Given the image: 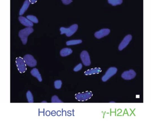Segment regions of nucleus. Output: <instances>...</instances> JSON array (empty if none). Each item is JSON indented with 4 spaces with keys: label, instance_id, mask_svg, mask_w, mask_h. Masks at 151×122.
<instances>
[{
    "label": "nucleus",
    "instance_id": "obj_4",
    "mask_svg": "<svg viewBox=\"0 0 151 122\" xmlns=\"http://www.w3.org/2000/svg\"><path fill=\"white\" fill-rule=\"evenodd\" d=\"M92 93L91 92L79 93L75 95V98L80 101H84L89 100L92 97Z\"/></svg>",
    "mask_w": 151,
    "mask_h": 122
},
{
    "label": "nucleus",
    "instance_id": "obj_22",
    "mask_svg": "<svg viewBox=\"0 0 151 122\" xmlns=\"http://www.w3.org/2000/svg\"><path fill=\"white\" fill-rule=\"evenodd\" d=\"M82 68V64L80 63L79 64H78V65L75 67L74 69V71L75 72H78V71H79L81 70Z\"/></svg>",
    "mask_w": 151,
    "mask_h": 122
},
{
    "label": "nucleus",
    "instance_id": "obj_11",
    "mask_svg": "<svg viewBox=\"0 0 151 122\" xmlns=\"http://www.w3.org/2000/svg\"><path fill=\"white\" fill-rule=\"evenodd\" d=\"M19 22L22 25L27 27H32L33 26V24L29 19L25 17L21 16L19 17Z\"/></svg>",
    "mask_w": 151,
    "mask_h": 122
},
{
    "label": "nucleus",
    "instance_id": "obj_13",
    "mask_svg": "<svg viewBox=\"0 0 151 122\" xmlns=\"http://www.w3.org/2000/svg\"><path fill=\"white\" fill-rule=\"evenodd\" d=\"M31 73L33 76L36 77L39 82L42 81V77H41L40 73L37 69H36V68H34L31 70Z\"/></svg>",
    "mask_w": 151,
    "mask_h": 122
},
{
    "label": "nucleus",
    "instance_id": "obj_17",
    "mask_svg": "<svg viewBox=\"0 0 151 122\" xmlns=\"http://www.w3.org/2000/svg\"><path fill=\"white\" fill-rule=\"evenodd\" d=\"M123 0H108V2L113 6L119 5L122 4Z\"/></svg>",
    "mask_w": 151,
    "mask_h": 122
},
{
    "label": "nucleus",
    "instance_id": "obj_1",
    "mask_svg": "<svg viewBox=\"0 0 151 122\" xmlns=\"http://www.w3.org/2000/svg\"><path fill=\"white\" fill-rule=\"evenodd\" d=\"M34 29L32 27H27L20 31L19 36L23 44H26L28 41V36L32 33Z\"/></svg>",
    "mask_w": 151,
    "mask_h": 122
},
{
    "label": "nucleus",
    "instance_id": "obj_19",
    "mask_svg": "<svg viewBox=\"0 0 151 122\" xmlns=\"http://www.w3.org/2000/svg\"><path fill=\"white\" fill-rule=\"evenodd\" d=\"M27 18L33 23H37L38 22V20L36 17L33 15H28Z\"/></svg>",
    "mask_w": 151,
    "mask_h": 122
},
{
    "label": "nucleus",
    "instance_id": "obj_21",
    "mask_svg": "<svg viewBox=\"0 0 151 122\" xmlns=\"http://www.w3.org/2000/svg\"><path fill=\"white\" fill-rule=\"evenodd\" d=\"M52 102L53 103H62V101L59 100V98L56 95L53 96L52 98Z\"/></svg>",
    "mask_w": 151,
    "mask_h": 122
},
{
    "label": "nucleus",
    "instance_id": "obj_8",
    "mask_svg": "<svg viewBox=\"0 0 151 122\" xmlns=\"http://www.w3.org/2000/svg\"><path fill=\"white\" fill-rule=\"evenodd\" d=\"M132 35H126L122 40V42L119 46V49L120 51H122V49H125L132 40Z\"/></svg>",
    "mask_w": 151,
    "mask_h": 122
},
{
    "label": "nucleus",
    "instance_id": "obj_24",
    "mask_svg": "<svg viewBox=\"0 0 151 122\" xmlns=\"http://www.w3.org/2000/svg\"><path fill=\"white\" fill-rule=\"evenodd\" d=\"M30 3L32 4H34L36 3L38 0H29Z\"/></svg>",
    "mask_w": 151,
    "mask_h": 122
},
{
    "label": "nucleus",
    "instance_id": "obj_23",
    "mask_svg": "<svg viewBox=\"0 0 151 122\" xmlns=\"http://www.w3.org/2000/svg\"><path fill=\"white\" fill-rule=\"evenodd\" d=\"M63 3L65 5H68L72 2L73 0H61Z\"/></svg>",
    "mask_w": 151,
    "mask_h": 122
},
{
    "label": "nucleus",
    "instance_id": "obj_5",
    "mask_svg": "<svg viewBox=\"0 0 151 122\" xmlns=\"http://www.w3.org/2000/svg\"><path fill=\"white\" fill-rule=\"evenodd\" d=\"M23 59L26 65L30 67H34L37 65V61L32 55H25Z\"/></svg>",
    "mask_w": 151,
    "mask_h": 122
},
{
    "label": "nucleus",
    "instance_id": "obj_14",
    "mask_svg": "<svg viewBox=\"0 0 151 122\" xmlns=\"http://www.w3.org/2000/svg\"><path fill=\"white\" fill-rule=\"evenodd\" d=\"M72 52V49L70 48H64L61 51L60 55L62 57H65L71 55Z\"/></svg>",
    "mask_w": 151,
    "mask_h": 122
},
{
    "label": "nucleus",
    "instance_id": "obj_12",
    "mask_svg": "<svg viewBox=\"0 0 151 122\" xmlns=\"http://www.w3.org/2000/svg\"><path fill=\"white\" fill-rule=\"evenodd\" d=\"M30 2L29 0H25L24 2L23 5L21 8L20 10L19 11V15H22L25 13L28 8L29 7L30 4Z\"/></svg>",
    "mask_w": 151,
    "mask_h": 122
},
{
    "label": "nucleus",
    "instance_id": "obj_7",
    "mask_svg": "<svg viewBox=\"0 0 151 122\" xmlns=\"http://www.w3.org/2000/svg\"><path fill=\"white\" fill-rule=\"evenodd\" d=\"M80 58L82 63L85 66H89L91 64V61L89 55L87 51H83L80 54Z\"/></svg>",
    "mask_w": 151,
    "mask_h": 122
},
{
    "label": "nucleus",
    "instance_id": "obj_6",
    "mask_svg": "<svg viewBox=\"0 0 151 122\" xmlns=\"http://www.w3.org/2000/svg\"><path fill=\"white\" fill-rule=\"evenodd\" d=\"M117 69L114 67L110 68L107 71L105 75L102 77V81L106 82L108 79L115 75L117 72Z\"/></svg>",
    "mask_w": 151,
    "mask_h": 122
},
{
    "label": "nucleus",
    "instance_id": "obj_18",
    "mask_svg": "<svg viewBox=\"0 0 151 122\" xmlns=\"http://www.w3.org/2000/svg\"><path fill=\"white\" fill-rule=\"evenodd\" d=\"M26 96L28 103H33L34 100L33 96L32 93H31V92L30 91H28L27 92Z\"/></svg>",
    "mask_w": 151,
    "mask_h": 122
},
{
    "label": "nucleus",
    "instance_id": "obj_10",
    "mask_svg": "<svg viewBox=\"0 0 151 122\" xmlns=\"http://www.w3.org/2000/svg\"><path fill=\"white\" fill-rule=\"evenodd\" d=\"M136 73L134 71L130 69L124 72L122 75V77L125 80H131L136 76Z\"/></svg>",
    "mask_w": 151,
    "mask_h": 122
},
{
    "label": "nucleus",
    "instance_id": "obj_20",
    "mask_svg": "<svg viewBox=\"0 0 151 122\" xmlns=\"http://www.w3.org/2000/svg\"><path fill=\"white\" fill-rule=\"evenodd\" d=\"M62 82L61 80H57L55 82V89H59L61 88L62 85Z\"/></svg>",
    "mask_w": 151,
    "mask_h": 122
},
{
    "label": "nucleus",
    "instance_id": "obj_16",
    "mask_svg": "<svg viewBox=\"0 0 151 122\" xmlns=\"http://www.w3.org/2000/svg\"><path fill=\"white\" fill-rule=\"evenodd\" d=\"M82 41L80 39L72 40L68 41L66 42V45L67 46L78 45L82 43Z\"/></svg>",
    "mask_w": 151,
    "mask_h": 122
},
{
    "label": "nucleus",
    "instance_id": "obj_15",
    "mask_svg": "<svg viewBox=\"0 0 151 122\" xmlns=\"http://www.w3.org/2000/svg\"><path fill=\"white\" fill-rule=\"evenodd\" d=\"M101 71H102V70L100 68H96L87 71L85 72L84 74L86 75H93L95 74L99 73Z\"/></svg>",
    "mask_w": 151,
    "mask_h": 122
},
{
    "label": "nucleus",
    "instance_id": "obj_2",
    "mask_svg": "<svg viewBox=\"0 0 151 122\" xmlns=\"http://www.w3.org/2000/svg\"><path fill=\"white\" fill-rule=\"evenodd\" d=\"M78 29V25L77 24H74L68 28L62 27L60 28V30L61 35L65 34L66 36L71 37L76 32Z\"/></svg>",
    "mask_w": 151,
    "mask_h": 122
},
{
    "label": "nucleus",
    "instance_id": "obj_3",
    "mask_svg": "<svg viewBox=\"0 0 151 122\" xmlns=\"http://www.w3.org/2000/svg\"><path fill=\"white\" fill-rule=\"evenodd\" d=\"M16 64L19 71L23 73L27 70L26 65L23 59L22 58L18 57L16 59Z\"/></svg>",
    "mask_w": 151,
    "mask_h": 122
},
{
    "label": "nucleus",
    "instance_id": "obj_9",
    "mask_svg": "<svg viewBox=\"0 0 151 122\" xmlns=\"http://www.w3.org/2000/svg\"><path fill=\"white\" fill-rule=\"evenodd\" d=\"M110 32V30L109 29L104 28L95 32L94 34L95 37L98 39H100L109 35Z\"/></svg>",
    "mask_w": 151,
    "mask_h": 122
}]
</instances>
